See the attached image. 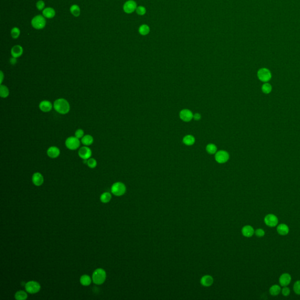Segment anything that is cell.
<instances>
[{
    "label": "cell",
    "mask_w": 300,
    "mask_h": 300,
    "mask_svg": "<svg viewBox=\"0 0 300 300\" xmlns=\"http://www.w3.org/2000/svg\"><path fill=\"white\" fill-rule=\"evenodd\" d=\"M112 199V195L109 192L103 193L100 196V200L103 203H108Z\"/></svg>",
    "instance_id": "f546056e"
},
{
    "label": "cell",
    "mask_w": 300,
    "mask_h": 300,
    "mask_svg": "<svg viewBox=\"0 0 300 300\" xmlns=\"http://www.w3.org/2000/svg\"><path fill=\"white\" fill-rule=\"evenodd\" d=\"M264 221L267 226L271 227L276 226L279 222L277 217L275 215L272 213L267 215L264 219Z\"/></svg>",
    "instance_id": "ba28073f"
},
{
    "label": "cell",
    "mask_w": 300,
    "mask_h": 300,
    "mask_svg": "<svg viewBox=\"0 0 300 300\" xmlns=\"http://www.w3.org/2000/svg\"><path fill=\"white\" fill-rule=\"evenodd\" d=\"M259 79L263 82H267L272 78V73L270 71L266 68H262L257 72Z\"/></svg>",
    "instance_id": "52a82bcc"
},
{
    "label": "cell",
    "mask_w": 300,
    "mask_h": 300,
    "mask_svg": "<svg viewBox=\"0 0 300 300\" xmlns=\"http://www.w3.org/2000/svg\"><path fill=\"white\" fill-rule=\"evenodd\" d=\"M20 29L18 27H14L11 31V35L13 39H17L20 35Z\"/></svg>",
    "instance_id": "1f68e13d"
},
{
    "label": "cell",
    "mask_w": 300,
    "mask_h": 300,
    "mask_svg": "<svg viewBox=\"0 0 300 300\" xmlns=\"http://www.w3.org/2000/svg\"><path fill=\"white\" fill-rule=\"evenodd\" d=\"M32 182L33 183V184L35 185L39 186L43 184L44 179H43V175L41 173L35 172L32 175Z\"/></svg>",
    "instance_id": "e0dca14e"
},
{
    "label": "cell",
    "mask_w": 300,
    "mask_h": 300,
    "mask_svg": "<svg viewBox=\"0 0 300 300\" xmlns=\"http://www.w3.org/2000/svg\"><path fill=\"white\" fill-rule=\"evenodd\" d=\"M28 298L27 294L22 290L17 291L15 294V299L17 300H25Z\"/></svg>",
    "instance_id": "83f0119b"
},
{
    "label": "cell",
    "mask_w": 300,
    "mask_h": 300,
    "mask_svg": "<svg viewBox=\"0 0 300 300\" xmlns=\"http://www.w3.org/2000/svg\"><path fill=\"white\" fill-rule=\"evenodd\" d=\"M137 8V3L134 0H129L126 1L123 5V10L127 14L133 12L136 10Z\"/></svg>",
    "instance_id": "30bf717a"
},
{
    "label": "cell",
    "mask_w": 300,
    "mask_h": 300,
    "mask_svg": "<svg viewBox=\"0 0 300 300\" xmlns=\"http://www.w3.org/2000/svg\"><path fill=\"white\" fill-rule=\"evenodd\" d=\"M60 154V151L59 149L56 146H51L47 150L48 156L52 159L58 158Z\"/></svg>",
    "instance_id": "9a60e30c"
},
{
    "label": "cell",
    "mask_w": 300,
    "mask_h": 300,
    "mask_svg": "<svg viewBox=\"0 0 300 300\" xmlns=\"http://www.w3.org/2000/svg\"><path fill=\"white\" fill-rule=\"evenodd\" d=\"M179 116L181 119L185 122H188L193 118L192 112L188 109L182 110L179 113Z\"/></svg>",
    "instance_id": "4fadbf2b"
},
{
    "label": "cell",
    "mask_w": 300,
    "mask_h": 300,
    "mask_svg": "<svg viewBox=\"0 0 300 300\" xmlns=\"http://www.w3.org/2000/svg\"><path fill=\"white\" fill-rule=\"evenodd\" d=\"M80 145V139L75 136L69 137L65 141V146L69 150L74 151L79 148Z\"/></svg>",
    "instance_id": "277c9868"
},
{
    "label": "cell",
    "mask_w": 300,
    "mask_h": 300,
    "mask_svg": "<svg viewBox=\"0 0 300 300\" xmlns=\"http://www.w3.org/2000/svg\"><path fill=\"white\" fill-rule=\"evenodd\" d=\"M23 52V48L19 45L14 46L11 50V53L12 56L16 58L21 57L22 55Z\"/></svg>",
    "instance_id": "2e32d148"
},
{
    "label": "cell",
    "mask_w": 300,
    "mask_h": 300,
    "mask_svg": "<svg viewBox=\"0 0 300 300\" xmlns=\"http://www.w3.org/2000/svg\"><path fill=\"white\" fill-rule=\"evenodd\" d=\"M87 166L90 168H95L97 166V161L93 158H90L87 160Z\"/></svg>",
    "instance_id": "d6a6232c"
},
{
    "label": "cell",
    "mask_w": 300,
    "mask_h": 300,
    "mask_svg": "<svg viewBox=\"0 0 300 300\" xmlns=\"http://www.w3.org/2000/svg\"><path fill=\"white\" fill-rule=\"evenodd\" d=\"M229 158V154L225 151H219L216 153L215 159L220 164L225 163Z\"/></svg>",
    "instance_id": "8fae6325"
},
{
    "label": "cell",
    "mask_w": 300,
    "mask_h": 300,
    "mask_svg": "<svg viewBox=\"0 0 300 300\" xmlns=\"http://www.w3.org/2000/svg\"><path fill=\"white\" fill-rule=\"evenodd\" d=\"M46 19L41 15H36L31 20V25L35 29L40 30L43 29L46 26Z\"/></svg>",
    "instance_id": "3957f363"
},
{
    "label": "cell",
    "mask_w": 300,
    "mask_h": 300,
    "mask_svg": "<svg viewBox=\"0 0 300 300\" xmlns=\"http://www.w3.org/2000/svg\"><path fill=\"white\" fill-rule=\"evenodd\" d=\"M150 27L146 24H143V25H141L139 29V33L142 35H146L149 34L150 32Z\"/></svg>",
    "instance_id": "f1b7e54d"
},
{
    "label": "cell",
    "mask_w": 300,
    "mask_h": 300,
    "mask_svg": "<svg viewBox=\"0 0 300 300\" xmlns=\"http://www.w3.org/2000/svg\"><path fill=\"white\" fill-rule=\"evenodd\" d=\"M293 289H294V292L297 294L300 295V280L297 281L294 283V287H293Z\"/></svg>",
    "instance_id": "8d00e7d4"
},
{
    "label": "cell",
    "mask_w": 300,
    "mask_h": 300,
    "mask_svg": "<svg viewBox=\"0 0 300 300\" xmlns=\"http://www.w3.org/2000/svg\"><path fill=\"white\" fill-rule=\"evenodd\" d=\"M0 85H2V82H3V80H4V73L2 71L0 72Z\"/></svg>",
    "instance_id": "7bdbcfd3"
},
{
    "label": "cell",
    "mask_w": 300,
    "mask_h": 300,
    "mask_svg": "<svg viewBox=\"0 0 300 300\" xmlns=\"http://www.w3.org/2000/svg\"><path fill=\"white\" fill-rule=\"evenodd\" d=\"M291 282V276L289 273H284L281 275L279 279L280 284L283 287L287 286Z\"/></svg>",
    "instance_id": "5bb4252c"
},
{
    "label": "cell",
    "mask_w": 300,
    "mask_h": 300,
    "mask_svg": "<svg viewBox=\"0 0 300 300\" xmlns=\"http://www.w3.org/2000/svg\"><path fill=\"white\" fill-rule=\"evenodd\" d=\"M137 13L140 15H143L146 13V9L143 6H139L136 9Z\"/></svg>",
    "instance_id": "74e56055"
},
{
    "label": "cell",
    "mask_w": 300,
    "mask_h": 300,
    "mask_svg": "<svg viewBox=\"0 0 300 300\" xmlns=\"http://www.w3.org/2000/svg\"><path fill=\"white\" fill-rule=\"evenodd\" d=\"M262 90L264 93L269 94L270 93H271L272 90V86L270 84L266 82L263 85L262 87Z\"/></svg>",
    "instance_id": "4dcf8cb0"
},
{
    "label": "cell",
    "mask_w": 300,
    "mask_h": 300,
    "mask_svg": "<svg viewBox=\"0 0 300 300\" xmlns=\"http://www.w3.org/2000/svg\"><path fill=\"white\" fill-rule=\"evenodd\" d=\"M94 142V139L92 136L89 134L85 135L81 139V143L85 146H90L93 144Z\"/></svg>",
    "instance_id": "7402d4cb"
},
{
    "label": "cell",
    "mask_w": 300,
    "mask_h": 300,
    "mask_svg": "<svg viewBox=\"0 0 300 300\" xmlns=\"http://www.w3.org/2000/svg\"><path fill=\"white\" fill-rule=\"evenodd\" d=\"M84 136H85V132L83 131V130H82L81 129H77L75 133V136L79 139H82Z\"/></svg>",
    "instance_id": "e575fe53"
},
{
    "label": "cell",
    "mask_w": 300,
    "mask_h": 300,
    "mask_svg": "<svg viewBox=\"0 0 300 300\" xmlns=\"http://www.w3.org/2000/svg\"><path fill=\"white\" fill-rule=\"evenodd\" d=\"M39 109L44 113H48L52 110L53 108V105L49 100H43L39 105Z\"/></svg>",
    "instance_id": "7c38bea8"
},
{
    "label": "cell",
    "mask_w": 300,
    "mask_h": 300,
    "mask_svg": "<svg viewBox=\"0 0 300 300\" xmlns=\"http://www.w3.org/2000/svg\"><path fill=\"white\" fill-rule=\"evenodd\" d=\"M206 151L208 153L210 154H213L216 152L217 151V147L216 146L213 144H209L206 146Z\"/></svg>",
    "instance_id": "836d02e7"
},
{
    "label": "cell",
    "mask_w": 300,
    "mask_h": 300,
    "mask_svg": "<svg viewBox=\"0 0 300 300\" xmlns=\"http://www.w3.org/2000/svg\"><path fill=\"white\" fill-rule=\"evenodd\" d=\"M200 118H201V116L199 113H196L193 115V119L196 120H199L200 119Z\"/></svg>",
    "instance_id": "b9f144b4"
},
{
    "label": "cell",
    "mask_w": 300,
    "mask_h": 300,
    "mask_svg": "<svg viewBox=\"0 0 300 300\" xmlns=\"http://www.w3.org/2000/svg\"><path fill=\"white\" fill-rule=\"evenodd\" d=\"M213 283V279L212 276L209 275L204 276L200 279V283L204 287H210Z\"/></svg>",
    "instance_id": "ffe728a7"
},
{
    "label": "cell",
    "mask_w": 300,
    "mask_h": 300,
    "mask_svg": "<svg viewBox=\"0 0 300 300\" xmlns=\"http://www.w3.org/2000/svg\"><path fill=\"white\" fill-rule=\"evenodd\" d=\"M255 234L256 235V236H257L259 237H263L264 236L265 232L262 229H257V230H255Z\"/></svg>",
    "instance_id": "f35d334b"
},
{
    "label": "cell",
    "mask_w": 300,
    "mask_h": 300,
    "mask_svg": "<svg viewBox=\"0 0 300 300\" xmlns=\"http://www.w3.org/2000/svg\"><path fill=\"white\" fill-rule=\"evenodd\" d=\"M45 2H44V1H42V0H39V1H38L36 2V8H37L38 10H39V11H42V10L43 11V10L45 9V8H45Z\"/></svg>",
    "instance_id": "d590c367"
},
{
    "label": "cell",
    "mask_w": 300,
    "mask_h": 300,
    "mask_svg": "<svg viewBox=\"0 0 300 300\" xmlns=\"http://www.w3.org/2000/svg\"><path fill=\"white\" fill-rule=\"evenodd\" d=\"M126 191V185L120 182L114 183L111 188V192L116 196H120L125 193Z\"/></svg>",
    "instance_id": "5b68a950"
},
{
    "label": "cell",
    "mask_w": 300,
    "mask_h": 300,
    "mask_svg": "<svg viewBox=\"0 0 300 300\" xmlns=\"http://www.w3.org/2000/svg\"><path fill=\"white\" fill-rule=\"evenodd\" d=\"M42 14H43V16L45 18L50 19V18H53L55 16L56 12L53 8L47 7V8H45L42 11Z\"/></svg>",
    "instance_id": "d6986e66"
},
{
    "label": "cell",
    "mask_w": 300,
    "mask_h": 300,
    "mask_svg": "<svg viewBox=\"0 0 300 300\" xmlns=\"http://www.w3.org/2000/svg\"><path fill=\"white\" fill-rule=\"evenodd\" d=\"M80 282L84 286H88L91 284L92 279L88 275H83L80 279Z\"/></svg>",
    "instance_id": "d4e9b609"
},
{
    "label": "cell",
    "mask_w": 300,
    "mask_h": 300,
    "mask_svg": "<svg viewBox=\"0 0 300 300\" xmlns=\"http://www.w3.org/2000/svg\"><path fill=\"white\" fill-rule=\"evenodd\" d=\"M255 230L254 228L250 225H246L244 226L242 229V235L246 237H252L255 234Z\"/></svg>",
    "instance_id": "ac0fdd59"
},
{
    "label": "cell",
    "mask_w": 300,
    "mask_h": 300,
    "mask_svg": "<svg viewBox=\"0 0 300 300\" xmlns=\"http://www.w3.org/2000/svg\"><path fill=\"white\" fill-rule=\"evenodd\" d=\"M282 294L285 296V297H287L290 295V290L289 287H287V286L286 287H283V289L282 290Z\"/></svg>",
    "instance_id": "ab89813d"
},
{
    "label": "cell",
    "mask_w": 300,
    "mask_h": 300,
    "mask_svg": "<svg viewBox=\"0 0 300 300\" xmlns=\"http://www.w3.org/2000/svg\"><path fill=\"white\" fill-rule=\"evenodd\" d=\"M282 291V289L280 286L275 284L272 286L269 289L270 294L273 296H278Z\"/></svg>",
    "instance_id": "603a6c76"
},
{
    "label": "cell",
    "mask_w": 300,
    "mask_h": 300,
    "mask_svg": "<svg viewBox=\"0 0 300 300\" xmlns=\"http://www.w3.org/2000/svg\"><path fill=\"white\" fill-rule=\"evenodd\" d=\"M70 11L71 14L74 16H76V17L79 16L80 14V8L76 4H73L70 6Z\"/></svg>",
    "instance_id": "484cf974"
},
{
    "label": "cell",
    "mask_w": 300,
    "mask_h": 300,
    "mask_svg": "<svg viewBox=\"0 0 300 300\" xmlns=\"http://www.w3.org/2000/svg\"><path fill=\"white\" fill-rule=\"evenodd\" d=\"M79 156L83 160H87L91 158L92 155V151L91 149L87 146H83L78 151Z\"/></svg>",
    "instance_id": "9c48e42d"
},
{
    "label": "cell",
    "mask_w": 300,
    "mask_h": 300,
    "mask_svg": "<svg viewBox=\"0 0 300 300\" xmlns=\"http://www.w3.org/2000/svg\"><path fill=\"white\" fill-rule=\"evenodd\" d=\"M9 62L11 65H15L16 63H17V59L16 58H14V57H12L11 58H10L9 59Z\"/></svg>",
    "instance_id": "60d3db41"
},
{
    "label": "cell",
    "mask_w": 300,
    "mask_h": 300,
    "mask_svg": "<svg viewBox=\"0 0 300 300\" xmlns=\"http://www.w3.org/2000/svg\"><path fill=\"white\" fill-rule=\"evenodd\" d=\"M53 105L55 110L60 114H66L70 112V104L65 99H58L54 102Z\"/></svg>",
    "instance_id": "6da1fadb"
},
{
    "label": "cell",
    "mask_w": 300,
    "mask_h": 300,
    "mask_svg": "<svg viewBox=\"0 0 300 300\" xmlns=\"http://www.w3.org/2000/svg\"><path fill=\"white\" fill-rule=\"evenodd\" d=\"M9 95V90L7 86L3 85L2 84L0 86V96L2 98L5 99L8 97Z\"/></svg>",
    "instance_id": "cb8c5ba5"
},
{
    "label": "cell",
    "mask_w": 300,
    "mask_h": 300,
    "mask_svg": "<svg viewBox=\"0 0 300 300\" xmlns=\"http://www.w3.org/2000/svg\"><path fill=\"white\" fill-rule=\"evenodd\" d=\"M277 231L280 235L286 236L289 233V227L287 225L282 223L277 226Z\"/></svg>",
    "instance_id": "44dd1931"
},
{
    "label": "cell",
    "mask_w": 300,
    "mask_h": 300,
    "mask_svg": "<svg viewBox=\"0 0 300 300\" xmlns=\"http://www.w3.org/2000/svg\"><path fill=\"white\" fill-rule=\"evenodd\" d=\"M195 138L191 135L186 136L183 139V143L186 146H192L195 143Z\"/></svg>",
    "instance_id": "4316f807"
},
{
    "label": "cell",
    "mask_w": 300,
    "mask_h": 300,
    "mask_svg": "<svg viewBox=\"0 0 300 300\" xmlns=\"http://www.w3.org/2000/svg\"><path fill=\"white\" fill-rule=\"evenodd\" d=\"M106 279V273L102 269H96L93 273L92 280L95 284L100 285L105 283Z\"/></svg>",
    "instance_id": "7a4b0ae2"
},
{
    "label": "cell",
    "mask_w": 300,
    "mask_h": 300,
    "mask_svg": "<svg viewBox=\"0 0 300 300\" xmlns=\"http://www.w3.org/2000/svg\"><path fill=\"white\" fill-rule=\"evenodd\" d=\"M26 291L30 294H35L38 293L41 290L40 284L35 281H30L25 284Z\"/></svg>",
    "instance_id": "8992f818"
}]
</instances>
